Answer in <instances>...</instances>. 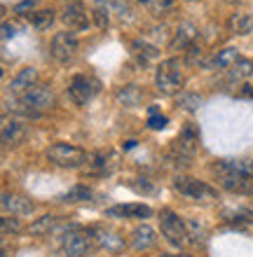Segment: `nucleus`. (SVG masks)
<instances>
[{
	"mask_svg": "<svg viewBox=\"0 0 253 257\" xmlns=\"http://www.w3.org/2000/svg\"><path fill=\"white\" fill-rule=\"evenodd\" d=\"M47 159L54 166L61 169H80L89 162V155L77 145H68V143H54L47 150Z\"/></svg>",
	"mask_w": 253,
	"mask_h": 257,
	"instance_id": "obj_1",
	"label": "nucleus"
},
{
	"mask_svg": "<svg viewBox=\"0 0 253 257\" xmlns=\"http://www.w3.org/2000/svg\"><path fill=\"white\" fill-rule=\"evenodd\" d=\"M183 68H181V59H166L157 66L155 73V87L162 94H176L178 89L183 87Z\"/></svg>",
	"mask_w": 253,
	"mask_h": 257,
	"instance_id": "obj_2",
	"label": "nucleus"
},
{
	"mask_svg": "<svg viewBox=\"0 0 253 257\" xmlns=\"http://www.w3.org/2000/svg\"><path fill=\"white\" fill-rule=\"evenodd\" d=\"M159 229H162V236L169 245L174 248H183L190 238H188V227L181 217L174 213V210H162L159 213Z\"/></svg>",
	"mask_w": 253,
	"mask_h": 257,
	"instance_id": "obj_3",
	"label": "nucleus"
},
{
	"mask_svg": "<svg viewBox=\"0 0 253 257\" xmlns=\"http://www.w3.org/2000/svg\"><path fill=\"white\" fill-rule=\"evenodd\" d=\"M94 234L85 229H70L61 236V252L66 257H85L94 248Z\"/></svg>",
	"mask_w": 253,
	"mask_h": 257,
	"instance_id": "obj_4",
	"label": "nucleus"
},
{
	"mask_svg": "<svg viewBox=\"0 0 253 257\" xmlns=\"http://www.w3.org/2000/svg\"><path fill=\"white\" fill-rule=\"evenodd\" d=\"M21 105L31 117H38L40 112H45V110L54 105V91L45 87V84H35L26 94H21Z\"/></svg>",
	"mask_w": 253,
	"mask_h": 257,
	"instance_id": "obj_5",
	"label": "nucleus"
},
{
	"mask_svg": "<svg viewBox=\"0 0 253 257\" xmlns=\"http://www.w3.org/2000/svg\"><path fill=\"white\" fill-rule=\"evenodd\" d=\"M174 190H176L178 194L192 199V201H211V199H216V190H213L211 185H206L190 176H176Z\"/></svg>",
	"mask_w": 253,
	"mask_h": 257,
	"instance_id": "obj_6",
	"label": "nucleus"
},
{
	"mask_svg": "<svg viewBox=\"0 0 253 257\" xmlns=\"http://www.w3.org/2000/svg\"><path fill=\"white\" fill-rule=\"evenodd\" d=\"M99 89H101V82L92 77V75H75L73 80H70V87H68V96L70 101L75 103V105H87L96 94H99Z\"/></svg>",
	"mask_w": 253,
	"mask_h": 257,
	"instance_id": "obj_7",
	"label": "nucleus"
},
{
	"mask_svg": "<svg viewBox=\"0 0 253 257\" xmlns=\"http://www.w3.org/2000/svg\"><path fill=\"white\" fill-rule=\"evenodd\" d=\"M77 47H80V42H77L75 33H70V31H61L52 38V56L59 63L73 61V56L77 54Z\"/></svg>",
	"mask_w": 253,
	"mask_h": 257,
	"instance_id": "obj_8",
	"label": "nucleus"
},
{
	"mask_svg": "<svg viewBox=\"0 0 253 257\" xmlns=\"http://www.w3.org/2000/svg\"><path fill=\"white\" fill-rule=\"evenodd\" d=\"M199 38V28L192 24V21H181L178 24V28L174 31V38L169 40V47L174 49V52H181V49H188L197 42Z\"/></svg>",
	"mask_w": 253,
	"mask_h": 257,
	"instance_id": "obj_9",
	"label": "nucleus"
},
{
	"mask_svg": "<svg viewBox=\"0 0 253 257\" xmlns=\"http://www.w3.org/2000/svg\"><path fill=\"white\" fill-rule=\"evenodd\" d=\"M108 217H124V220H145L152 215V208L145 203H122V206H110L106 210Z\"/></svg>",
	"mask_w": 253,
	"mask_h": 257,
	"instance_id": "obj_10",
	"label": "nucleus"
},
{
	"mask_svg": "<svg viewBox=\"0 0 253 257\" xmlns=\"http://www.w3.org/2000/svg\"><path fill=\"white\" fill-rule=\"evenodd\" d=\"M213 173H234V176H248L253 178V162L251 159H218L213 164Z\"/></svg>",
	"mask_w": 253,
	"mask_h": 257,
	"instance_id": "obj_11",
	"label": "nucleus"
},
{
	"mask_svg": "<svg viewBox=\"0 0 253 257\" xmlns=\"http://www.w3.org/2000/svg\"><path fill=\"white\" fill-rule=\"evenodd\" d=\"M63 24L73 31H85L89 26V19H87V10L82 7V3H68V5L63 7V14H61Z\"/></svg>",
	"mask_w": 253,
	"mask_h": 257,
	"instance_id": "obj_12",
	"label": "nucleus"
},
{
	"mask_svg": "<svg viewBox=\"0 0 253 257\" xmlns=\"http://www.w3.org/2000/svg\"><path fill=\"white\" fill-rule=\"evenodd\" d=\"M28 134V126L21 119H17V117H5L3 119V128H0V136H3V143L5 145H19L24 138H26Z\"/></svg>",
	"mask_w": 253,
	"mask_h": 257,
	"instance_id": "obj_13",
	"label": "nucleus"
},
{
	"mask_svg": "<svg viewBox=\"0 0 253 257\" xmlns=\"http://www.w3.org/2000/svg\"><path fill=\"white\" fill-rule=\"evenodd\" d=\"M3 210H5L7 215L12 213V215H17V217H24V215H31L35 210V206L31 199H26V196L5 192V194H3Z\"/></svg>",
	"mask_w": 253,
	"mask_h": 257,
	"instance_id": "obj_14",
	"label": "nucleus"
},
{
	"mask_svg": "<svg viewBox=\"0 0 253 257\" xmlns=\"http://www.w3.org/2000/svg\"><path fill=\"white\" fill-rule=\"evenodd\" d=\"M220 187L234 194H251L253 192V178L248 176H234V173H220L218 176Z\"/></svg>",
	"mask_w": 253,
	"mask_h": 257,
	"instance_id": "obj_15",
	"label": "nucleus"
},
{
	"mask_svg": "<svg viewBox=\"0 0 253 257\" xmlns=\"http://www.w3.org/2000/svg\"><path fill=\"white\" fill-rule=\"evenodd\" d=\"M115 101L122 108H138L141 101H143V91H141L138 84H124L115 91Z\"/></svg>",
	"mask_w": 253,
	"mask_h": 257,
	"instance_id": "obj_16",
	"label": "nucleus"
},
{
	"mask_svg": "<svg viewBox=\"0 0 253 257\" xmlns=\"http://www.w3.org/2000/svg\"><path fill=\"white\" fill-rule=\"evenodd\" d=\"M35 82H38V70L28 66V68H21L19 73L14 75L10 89H12V94H26L28 89L35 87Z\"/></svg>",
	"mask_w": 253,
	"mask_h": 257,
	"instance_id": "obj_17",
	"label": "nucleus"
},
{
	"mask_svg": "<svg viewBox=\"0 0 253 257\" xmlns=\"http://www.w3.org/2000/svg\"><path fill=\"white\" fill-rule=\"evenodd\" d=\"M157 243V236H155V229L150 224H138L136 229L131 231V245L136 250H148Z\"/></svg>",
	"mask_w": 253,
	"mask_h": 257,
	"instance_id": "obj_18",
	"label": "nucleus"
},
{
	"mask_svg": "<svg viewBox=\"0 0 253 257\" xmlns=\"http://www.w3.org/2000/svg\"><path fill=\"white\" fill-rule=\"evenodd\" d=\"M92 234H94L96 245H101V248H106V250H110V252H117V250H122V248H124V238L117 236L115 231L92 229Z\"/></svg>",
	"mask_w": 253,
	"mask_h": 257,
	"instance_id": "obj_19",
	"label": "nucleus"
},
{
	"mask_svg": "<svg viewBox=\"0 0 253 257\" xmlns=\"http://www.w3.org/2000/svg\"><path fill=\"white\" fill-rule=\"evenodd\" d=\"M227 28L234 35H248L253 31V14L251 12H234L227 19Z\"/></svg>",
	"mask_w": 253,
	"mask_h": 257,
	"instance_id": "obj_20",
	"label": "nucleus"
},
{
	"mask_svg": "<svg viewBox=\"0 0 253 257\" xmlns=\"http://www.w3.org/2000/svg\"><path fill=\"white\" fill-rule=\"evenodd\" d=\"M89 164V173H94V176H110L113 171H115V157L110 155H96Z\"/></svg>",
	"mask_w": 253,
	"mask_h": 257,
	"instance_id": "obj_21",
	"label": "nucleus"
},
{
	"mask_svg": "<svg viewBox=\"0 0 253 257\" xmlns=\"http://www.w3.org/2000/svg\"><path fill=\"white\" fill-rule=\"evenodd\" d=\"M59 227V217L56 215H42V217H38L33 224H31V234L33 236H38V238H42V236H49L52 231Z\"/></svg>",
	"mask_w": 253,
	"mask_h": 257,
	"instance_id": "obj_22",
	"label": "nucleus"
},
{
	"mask_svg": "<svg viewBox=\"0 0 253 257\" xmlns=\"http://www.w3.org/2000/svg\"><path fill=\"white\" fill-rule=\"evenodd\" d=\"M138 5H143L152 17H166V14L174 12L176 7V0H136Z\"/></svg>",
	"mask_w": 253,
	"mask_h": 257,
	"instance_id": "obj_23",
	"label": "nucleus"
},
{
	"mask_svg": "<svg viewBox=\"0 0 253 257\" xmlns=\"http://www.w3.org/2000/svg\"><path fill=\"white\" fill-rule=\"evenodd\" d=\"M239 59H241V56H239V52H237V49H234V47H225V49H220L218 54L209 61V66H211V68H227V70H230V68L239 61Z\"/></svg>",
	"mask_w": 253,
	"mask_h": 257,
	"instance_id": "obj_24",
	"label": "nucleus"
},
{
	"mask_svg": "<svg viewBox=\"0 0 253 257\" xmlns=\"http://www.w3.org/2000/svg\"><path fill=\"white\" fill-rule=\"evenodd\" d=\"M176 105L181 110H185V112H195L202 105V96L195 94V91H181L176 98Z\"/></svg>",
	"mask_w": 253,
	"mask_h": 257,
	"instance_id": "obj_25",
	"label": "nucleus"
},
{
	"mask_svg": "<svg viewBox=\"0 0 253 257\" xmlns=\"http://www.w3.org/2000/svg\"><path fill=\"white\" fill-rule=\"evenodd\" d=\"M134 54L141 59V61H148V59H155V56H159V49L157 45H150V42H145V40H134Z\"/></svg>",
	"mask_w": 253,
	"mask_h": 257,
	"instance_id": "obj_26",
	"label": "nucleus"
},
{
	"mask_svg": "<svg viewBox=\"0 0 253 257\" xmlns=\"http://www.w3.org/2000/svg\"><path fill=\"white\" fill-rule=\"evenodd\" d=\"M251 75H253V61L251 59H239V61L230 68V77H232L234 82L246 80V77H251Z\"/></svg>",
	"mask_w": 253,
	"mask_h": 257,
	"instance_id": "obj_27",
	"label": "nucleus"
},
{
	"mask_svg": "<svg viewBox=\"0 0 253 257\" xmlns=\"http://www.w3.org/2000/svg\"><path fill=\"white\" fill-rule=\"evenodd\" d=\"M54 10H38V12H33V17H31V24H33V28H38V31H47L52 24H54Z\"/></svg>",
	"mask_w": 253,
	"mask_h": 257,
	"instance_id": "obj_28",
	"label": "nucleus"
},
{
	"mask_svg": "<svg viewBox=\"0 0 253 257\" xmlns=\"http://www.w3.org/2000/svg\"><path fill=\"white\" fill-rule=\"evenodd\" d=\"M89 196H92V190H89L87 185H75V187H70L61 199L63 201H87Z\"/></svg>",
	"mask_w": 253,
	"mask_h": 257,
	"instance_id": "obj_29",
	"label": "nucleus"
},
{
	"mask_svg": "<svg viewBox=\"0 0 253 257\" xmlns=\"http://www.w3.org/2000/svg\"><path fill=\"white\" fill-rule=\"evenodd\" d=\"M185 227H188V238H190L192 243H204L206 241V229L202 224H197L195 220H188Z\"/></svg>",
	"mask_w": 253,
	"mask_h": 257,
	"instance_id": "obj_30",
	"label": "nucleus"
},
{
	"mask_svg": "<svg viewBox=\"0 0 253 257\" xmlns=\"http://www.w3.org/2000/svg\"><path fill=\"white\" fill-rule=\"evenodd\" d=\"M225 220H232V222H239V224H253V210L251 208H237V210H227L225 213Z\"/></svg>",
	"mask_w": 253,
	"mask_h": 257,
	"instance_id": "obj_31",
	"label": "nucleus"
},
{
	"mask_svg": "<svg viewBox=\"0 0 253 257\" xmlns=\"http://www.w3.org/2000/svg\"><path fill=\"white\" fill-rule=\"evenodd\" d=\"M204 61V54H202V47L197 45H192L188 52H185V63H190V66H199V63Z\"/></svg>",
	"mask_w": 253,
	"mask_h": 257,
	"instance_id": "obj_32",
	"label": "nucleus"
},
{
	"mask_svg": "<svg viewBox=\"0 0 253 257\" xmlns=\"http://www.w3.org/2000/svg\"><path fill=\"white\" fill-rule=\"evenodd\" d=\"M21 231V224H19V220L17 217H10V215H5L3 217V234H19Z\"/></svg>",
	"mask_w": 253,
	"mask_h": 257,
	"instance_id": "obj_33",
	"label": "nucleus"
},
{
	"mask_svg": "<svg viewBox=\"0 0 253 257\" xmlns=\"http://www.w3.org/2000/svg\"><path fill=\"white\" fill-rule=\"evenodd\" d=\"M94 19H96V24H99V28H106L110 24V14L103 10V7H96L94 10Z\"/></svg>",
	"mask_w": 253,
	"mask_h": 257,
	"instance_id": "obj_34",
	"label": "nucleus"
},
{
	"mask_svg": "<svg viewBox=\"0 0 253 257\" xmlns=\"http://www.w3.org/2000/svg\"><path fill=\"white\" fill-rule=\"evenodd\" d=\"M148 126H150V128H164L166 126V117L164 115H157V112L152 110L150 119H148Z\"/></svg>",
	"mask_w": 253,
	"mask_h": 257,
	"instance_id": "obj_35",
	"label": "nucleus"
},
{
	"mask_svg": "<svg viewBox=\"0 0 253 257\" xmlns=\"http://www.w3.org/2000/svg\"><path fill=\"white\" fill-rule=\"evenodd\" d=\"M38 3H40V0H21L19 5L14 7V12L17 14H28V10H33Z\"/></svg>",
	"mask_w": 253,
	"mask_h": 257,
	"instance_id": "obj_36",
	"label": "nucleus"
},
{
	"mask_svg": "<svg viewBox=\"0 0 253 257\" xmlns=\"http://www.w3.org/2000/svg\"><path fill=\"white\" fill-rule=\"evenodd\" d=\"M14 33H17V28L10 26V24H3V40H10V35L14 38Z\"/></svg>",
	"mask_w": 253,
	"mask_h": 257,
	"instance_id": "obj_37",
	"label": "nucleus"
},
{
	"mask_svg": "<svg viewBox=\"0 0 253 257\" xmlns=\"http://www.w3.org/2000/svg\"><path fill=\"white\" fill-rule=\"evenodd\" d=\"M96 5H101V7H113L115 3H120V0H94Z\"/></svg>",
	"mask_w": 253,
	"mask_h": 257,
	"instance_id": "obj_38",
	"label": "nucleus"
},
{
	"mask_svg": "<svg viewBox=\"0 0 253 257\" xmlns=\"http://www.w3.org/2000/svg\"><path fill=\"white\" fill-rule=\"evenodd\" d=\"M241 94H244V96H253V89H244Z\"/></svg>",
	"mask_w": 253,
	"mask_h": 257,
	"instance_id": "obj_39",
	"label": "nucleus"
},
{
	"mask_svg": "<svg viewBox=\"0 0 253 257\" xmlns=\"http://www.w3.org/2000/svg\"><path fill=\"white\" fill-rule=\"evenodd\" d=\"M166 257H190V255H166Z\"/></svg>",
	"mask_w": 253,
	"mask_h": 257,
	"instance_id": "obj_40",
	"label": "nucleus"
},
{
	"mask_svg": "<svg viewBox=\"0 0 253 257\" xmlns=\"http://www.w3.org/2000/svg\"><path fill=\"white\" fill-rule=\"evenodd\" d=\"M3 257H10V255H7V252H3Z\"/></svg>",
	"mask_w": 253,
	"mask_h": 257,
	"instance_id": "obj_41",
	"label": "nucleus"
}]
</instances>
